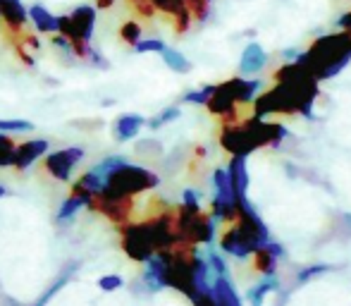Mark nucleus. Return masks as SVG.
<instances>
[{"label":"nucleus","mask_w":351,"mask_h":306,"mask_svg":"<svg viewBox=\"0 0 351 306\" xmlns=\"http://www.w3.org/2000/svg\"><path fill=\"white\" fill-rule=\"evenodd\" d=\"M146 151H153V156H160V153H162L160 141H156V139L139 141V144H136V153H139V156H146Z\"/></svg>","instance_id":"obj_24"},{"label":"nucleus","mask_w":351,"mask_h":306,"mask_svg":"<svg viewBox=\"0 0 351 306\" xmlns=\"http://www.w3.org/2000/svg\"><path fill=\"white\" fill-rule=\"evenodd\" d=\"M98 287H101L103 292H115V290L125 287V278H122V275H117V273L103 275V278H98Z\"/></svg>","instance_id":"obj_21"},{"label":"nucleus","mask_w":351,"mask_h":306,"mask_svg":"<svg viewBox=\"0 0 351 306\" xmlns=\"http://www.w3.org/2000/svg\"><path fill=\"white\" fill-rule=\"evenodd\" d=\"M275 89L256 101V117L270 113H301L311 115V108L318 96V82L304 70L299 62L280 67L275 72Z\"/></svg>","instance_id":"obj_1"},{"label":"nucleus","mask_w":351,"mask_h":306,"mask_svg":"<svg viewBox=\"0 0 351 306\" xmlns=\"http://www.w3.org/2000/svg\"><path fill=\"white\" fill-rule=\"evenodd\" d=\"M51 151V144H48V139H29V141H22V144H17V149H14V161H12V167L19 172L29 170V167L34 165L36 161H41L46 153Z\"/></svg>","instance_id":"obj_8"},{"label":"nucleus","mask_w":351,"mask_h":306,"mask_svg":"<svg viewBox=\"0 0 351 306\" xmlns=\"http://www.w3.org/2000/svg\"><path fill=\"white\" fill-rule=\"evenodd\" d=\"M162 60H165V65L170 67L172 72H177V75H186V72L191 70V62L186 60L184 56H182L180 51H175V48H162Z\"/></svg>","instance_id":"obj_16"},{"label":"nucleus","mask_w":351,"mask_h":306,"mask_svg":"<svg viewBox=\"0 0 351 306\" xmlns=\"http://www.w3.org/2000/svg\"><path fill=\"white\" fill-rule=\"evenodd\" d=\"M206 261H208V266H210L213 270H215L217 275H225L227 273V263L220 259V254H215V251H208V259H206Z\"/></svg>","instance_id":"obj_27"},{"label":"nucleus","mask_w":351,"mask_h":306,"mask_svg":"<svg viewBox=\"0 0 351 306\" xmlns=\"http://www.w3.org/2000/svg\"><path fill=\"white\" fill-rule=\"evenodd\" d=\"M273 290H278V278H275V275H268L263 283L256 285V287H251L249 292H246V299H249L251 306H263L265 294L273 292Z\"/></svg>","instance_id":"obj_15"},{"label":"nucleus","mask_w":351,"mask_h":306,"mask_svg":"<svg viewBox=\"0 0 351 306\" xmlns=\"http://www.w3.org/2000/svg\"><path fill=\"white\" fill-rule=\"evenodd\" d=\"M82 209H86V201H84L79 194H72V191H70V194H67V199L60 204V209H58V215H56L58 223H62V225H65V223H72V218H74V215H77Z\"/></svg>","instance_id":"obj_13"},{"label":"nucleus","mask_w":351,"mask_h":306,"mask_svg":"<svg viewBox=\"0 0 351 306\" xmlns=\"http://www.w3.org/2000/svg\"><path fill=\"white\" fill-rule=\"evenodd\" d=\"M0 132H5V134H17V132H34V125L29 120H0Z\"/></svg>","instance_id":"obj_20"},{"label":"nucleus","mask_w":351,"mask_h":306,"mask_svg":"<svg viewBox=\"0 0 351 306\" xmlns=\"http://www.w3.org/2000/svg\"><path fill=\"white\" fill-rule=\"evenodd\" d=\"M112 3H115V0H96L98 10H108V8H112Z\"/></svg>","instance_id":"obj_30"},{"label":"nucleus","mask_w":351,"mask_h":306,"mask_svg":"<svg viewBox=\"0 0 351 306\" xmlns=\"http://www.w3.org/2000/svg\"><path fill=\"white\" fill-rule=\"evenodd\" d=\"M120 38L127 43V46H132L134 48L136 43L141 41V24L136 22V19H127V22H122V27H120Z\"/></svg>","instance_id":"obj_17"},{"label":"nucleus","mask_w":351,"mask_h":306,"mask_svg":"<svg viewBox=\"0 0 351 306\" xmlns=\"http://www.w3.org/2000/svg\"><path fill=\"white\" fill-rule=\"evenodd\" d=\"M210 93H213V86H204V89H199V91H189L184 96V103H196V106H206V101H208Z\"/></svg>","instance_id":"obj_23"},{"label":"nucleus","mask_w":351,"mask_h":306,"mask_svg":"<svg viewBox=\"0 0 351 306\" xmlns=\"http://www.w3.org/2000/svg\"><path fill=\"white\" fill-rule=\"evenodd\" d=\"M86 60L91 62L93 67H101V70H108V67H110V62L106 60V58H103V53L101 51H96V48H88V56H86Z\"/></svg>","instance_id":"obj_25"},{"label":"nucleus","mask_w":351,"mask_h":306,"mask_svg":"<svg viewBox=\"0 0 351 306\" xmlns=\"http://www.w3.org/2000/svg\"><path fill=\"white\" fill-rule=\"evenodd\" d=\"M162 48H165L162 38H141L134 46V51L136 53H162Z\"/></svg>","instance_id":"obj_22"},{"label":"nucleus","mask_w":351,"mask_h":306,"mask_svg":"<svg viewBox=\"0 0 351 306\" xmlns=\"http://www.w3.org/2000/svg\"><path fill=\"white\" fill-rule=\"evenodd\" d=\"M86 209L93 211V213L106 215L112 225H125V223H130V218H132L134 199H132V196H120V194H112V191H108V189H101L98 194H93L91 199L86 201Z\"/></svg>","instance_id":"obj_5"},{"label":"nucleus","mask_w":351,"mask_h":306,"mask_svg":"<svg viewBox=\"0 0 351 306\" xmlns=\"http://www.w3.org/2000/svg\"><path fill=\"white\" fill-rule=\"evenodd\" d=\"M265 60H268V56H265L263 48L258 43H249L244 48V53H241V62H239L241 75H258L265 67Z\"/></svg>","instance_id":"obj_11"},{"label":"nucleus","mask_w":351,"mask_h":306,"mask_svg":"<svg viewBox=\"0 0 351 306\" xmlns=\"http://www.w3.org/2000/svg\"><path fill=\"white\" fill-rule=\"evenodd\" d=\"M339 29H342V32H347L351 36V12L342 14V19H339Z\"/></svg>","instance_id":"obj_29"},{"label":"nucleus","mask_w":351,"mask_h":306,"mask_svg":"<svg viewBox=\"0 0 351 306\" xmlns=\"http://www.w3.org/2000/svg\"><path fill=\"white\" fill-rule=\"evenodd\" d=\"M0 22L8 34H22L29 22L22 0H0Z\"/></svg>","instance_id":"obj_9"},{"label":"nucleus","mask_w":351,"mask_h":306,"mask_svg":"<svg viewBox=\"0 0 351 306\" xmlns=\"http://www.w3.org/2000/svg\"><path fill=\"white\" fill-rule=\"evenodd\" d=\"M351 58V36L347 32L339 34H328L320 36L318 41H313V46L306 53H301L296 58L299 65H304V70L318 82V79H330L337 72L344 70V65Z\"/></svg>","instance_id":"obj_2"},{"label":"nucleus","mask_w":351,"mask_h":306,"mask_svg":"<svg viewBox=\"0 0 351 306\" xmlns=\"http://www.w3.org/2000/svg\"><path fill=\"white\" fill-rule=\"evenodd\" d=\"M328 270V266H311L308 270H304V273H299V283H306L308 278H313V275H320Z\"/></svg>","instance_id":"obj_28"},{"label":"nucleus","mask_w":351,"mask_h":306,"mask_svg":"<svg viewBox=\"0 0 351 306\" xmlns=\"http://www.w3.org/2000/svg\"><path fill=\"white\" fill-rule=\"evenodd\" d=\"M120 239H122V251L130 256L136 263H146L156 249H153L151 235L146 230V223H125L120 225Z\"/></svg>","instance_id":"obj_6"},{"label":"nucleus","mask_w":351,"mask_h":306,"mask_svg":"<svg viewBox=\"0 0 351 306\" xmlns=\"http://www.w3.org/2000/svg\"><path fill=\"white\" fill-rule=\"evenodd\" d=\"M143 125H146V117L134 115V113H127V115H120L115 120V125H112V137H115V141L125 144V141L134 139V137L139 134Z\"/></svg>","instance_id":"obj_10"},{"label":"nucleus","mask_w":351,"mask_h":306,"mask_svg":"<svg viewBox=\"0 0 351 306\" xmlns=\"http://www.w3.org/2000/svg\"><path fill=\"white\" fill-rule=\"evenodd\" d=\"M74 270H77V263H70V266H67V268L62 270V273L58 275L56 280H53V285H51V287H48L46 292H43L41 297L36 299V304H34V306H46L48 302H51V299L56 297V294L60 292V290L65 287L67 283H70V278H72V273H74Z\"/></svg>","instance_id":"obj_14"},{"label":"nucleus","mask_w":351,"mask_h":306,"mask_svg":"<svg viewBox=\"0 0 351 306\" xmlns=\"http://www.w3.org/2000/svg\"><path fill=\"white\" fill-rule=\"evenodd\" d=\"M287 137V130L275 122H263L261 117H251L246 122L227 125L220 134V144L234 156H246L258 146H273Z\"/></svg>","instance_id":"obj_3"},{"label":"nucleus","mask_w":351,"mask_h":306,"mask_svg":"<svg viewBox=\"0 0 351 306\" xmlns=\"http://www.w3.org/2000/svg\"><path fill=\"white\" fill-rule=\"evenodd\" d=\"M82 146H70V149H60V151H48L43 156V170L58 182H67L72 177V170L79 161L84 158Z\"/></svg>","instance_id":"obj_7"},{"label":"nucleus","mask_w":351,"mask_h":306,"mask_svg":"<svg viewBox=\"0 0 351 306\" xmlns=\"http://www.w3.org/2000/svg\"><path fill=\"white\" fill-rule=\"evenodd\" d=\"M180 115H182V110L177 106L165 108V110H162L160 115H156V117H151V120H146V127H148V130H160L162 125H167V122L177 120Z\"/></svg>","instance_id":"obj_19"},{"label":"nucleus","mask_w":351,"mask_h":306,"mask_svg":"<svg viewBox=\"0 0 351 306\" xmlns=\"http://www.w3.org/2000/svg\"><path fill=\"white\" fill-rule=\"evenodd\" d=\"M160 185V177L156 175L153 170L141 165H132V163H122V165L112 167L110 172L106 175V185L103 189L112 191V194L120 196H132L134 199L136 194H143L148 189H156Z\"/></svg>","instance_id":"obj_4"},{"label":"nucleus","mask_w":351,"mask_h":306,"mask_svg":"<svg viewBox=\"0 0 351 306\" xmlns=\"http://www.w3.org/2000/svg\"><path fill=\"white\" fill-rule=\"evenodd\" d=\"M51 43H53V46L58 48V51H62V53H65L67 58H74V53H72V46H70V41H67V38L62 36V34H53V36H51Z\"/></svg>","instance_id":"obj_26"},{"label":"nucleus","mask_w":351,"mask_h":306,"mask_svg":"<svg viewBox=\"0 0 351 306\" xmlns=\"http://www.w3.org/2000/svg\"><path fill=\"white\" fill-rule=\"evenodd\" d=\"M27 17H29V22L36 27V32H41V34L58 32V17L48 12L43 5H32V8L27 10Z\"/></svg>","instance_id":"obj_12"},{"label":"nucleus","mask_w":351,"mask_h":306,"mask_svg":"<svg viewBox=\"0 0 351 306\" xmlns=\"http://www.w3.org/2000/svg\"><path fill=\"white\" fill-rule=\"evenodd\" d=\"M10 194V191H8V187H5V185H0V199H3V196H8Z\"/></svg>","instance_id":"obj_31"},{"label":"nucleus","mask_w":351,"mask_h":306,"mask_svg":"<svg viewBox=\"0 0 351 306\" xmlns=\"http://www.w3.org/2000/svg\"><path fill=\"white\" fill-rule=\"evenodd\" d=\"M14 139L5 132H0V167H12V161H14Z\"/></svg>","instance_id":"obj_18"}]
</instances>
